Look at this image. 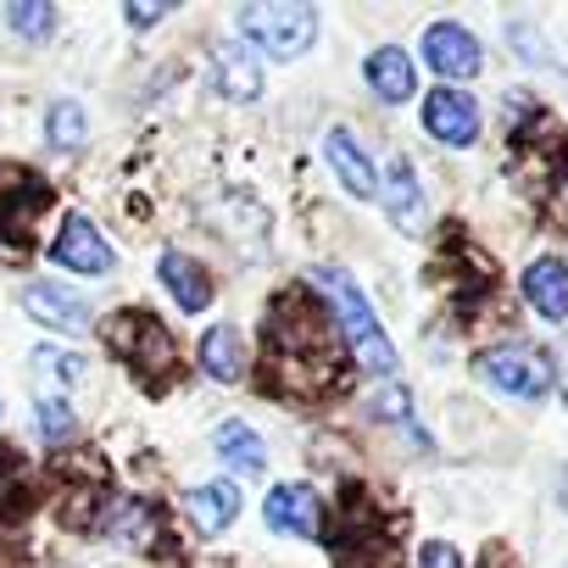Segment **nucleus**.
<instances>
[{"label": "nucleus", "instance_id": "obj_1", "mask_svg": "<svg viewBox=\"0 0 568 568\" xmlns=\"http://www.w3.org/2000/svg\"><path fill=\"white\" fill-rule=\"evenodd\" d=\"M313 284L324 291V302H329V313H335V324H341V335H346L357 368L374 374V379L396 374V346H390V335L379 329L368 296L357 291V278H352L346 267H313Z\"/></svg>", "mask_w": 568, "mask_h": 568}, {"label": "nucleus", "instance_id": "obj_2", "mask_svg": "<svg viewBox=\"0 0 568 568\" xmlns=\"http://www.w3.org/2000/svg\"><path fill=\"white\" fill-rule=\"evenodd\" d=\"M240 34L256 57L296 62L318 40V12L302 0H251V7H240Z\"/></svg>", "mask_w": 568, "mask_h": 568}, {"label": "nucleus", "instance_id": "obj_3", "mask_svg": "<svg viewBox=\"0 0 568 568\" xmlns=\"http://www.w3.org/2000/svg\"><path fill=\"white\" fill-rule=\"evenodd\" d=\"M479 379L513 402H540L551 385H557V368L540 346H501V352H485L479 357Z\"/></svg>", "mask_w": 568, "mask_h": 568}, {"label": "nucleus", "instance_id": "obj_4", "mask_svg": "<svg viewBox=\"0 0 568 568\" xmlns=\"http://www.w3.org/2000/svg\"><path fill=\"white\" fill-rule=\"evenodd\" d=\"M424 129L440 140V145H452V151H463V145H474L479 140V106H474V95H463V90H429V101H424Z\"/></svg>", "mask_w": 568, "mask_h": 568}, {"label": "nucleus", "instance_id": "obj_5", "mask_svg": "<svg viewBox=\"0 0 568 568\" xmlns=\"http://www.w3.org/2000/svg\"><path fill=\"white\" fill-rule=\"evenodd\" d=\"M424 62L440 73V79H474L485 68V51L479 40L463 29V23H429L424 34Z\"/></svg>", "mask_w": 568, "mask_h": 568}, {"label": "nucleus", "instance_id": "obj_6", "mask_svg": "<svg viewBox=\"0 0 568 568\" xmlns=\"http://www.w3.org/2000/svg\"><path fill=\"white\" fill-rule=\"evenodd\" d=\"M23 313L45 329H62V335H84L90 329V302L73 296L68 284H29L23 291Z\"/></svg>", "mask_w": 568, "mask_h": 568}, {"label": "nucleus", "instance_id": "obj_7", "mask_svg": "<svg viewBox=\"0 0 568 568\" xmlns=\"http://www.w3.org/2000/svg\"><path fill=\"white\" fill-rule=\"evenodd\" d=\"M62 267H73V273H90V278H106L112 273V245H106V234L90 223V217H68L62 223V240H57V251H51Z\"/></svg>", "mask_w": 568, "mask_h": 568}, {"label": "nucleus", "instance_id": "obj_8", "mask_svg": "<svg viewBox=\"0 0 568 568\" xmlns=\"http://www.w3.org/2000/svg\"><path fill=\"white\" fill-rule=\"evenodd\" d=\"M324 156H329V168H335V179H341V190L346 195H357V201H374L379 195V173H374V156L346 134V129H329V140H324Z\"/></svg>", "mask_w": 568, "mask_h": 568}, {"label": "nucleus", "instance_id": "obj_9", "mask_svg": "<svg viewBox=\"0 0 568 568\" xmlns=\"http://www.w3.org/2000/svg\"><path fill=\"white\" fill-rule=\"evenodd\" d=\"M212 84L223 101H256L262 95V57L251 45H217L212 51Z\"/></svg>", "mask_w": 568, "mask_h": 568}, {"label": "nucleus", "instance_id": "obj_10", "mask_svg": "<svg viewBox=\"0 0 568 568\" xmlns=\"http://www.w3.org/2000/svg\"><path fill=\"white\" fill-rule=\"evenodd\" d=\"M524 296H529V307H535L546 324H562V318H568V267H562L557 256H535V262L524 267Z\"/></svg>", "mask_w": 568, "mask_h": 568}, {"label": "nucleus", "instance_id": "obj_11", "mask_svg": "<svg viewBox=\"0 0 568 568\" xmlns=\"http://www.w3.org/2000/svg\"><path fill=\"white\" fill-rule=\"evenodd\" d=\"M262 518H267V529H278V535H318V496L307 490V485H278L273 496H267V507H262Z\"/></svg>", "mask_w": 568, "mask_h": 568}, {"label": "nucleus", "instance_id": "obj_12", "mask_svg": "<svg viewBox=\"0 0 568 568\" xmlns=\"http://www.w3.org/2000/svg\"><path fill=\"white\" fill-rule=\"evenodd\" d=\"M379 201H385V212H390L396 229H424V184H418V173H413L407 156H396L390 173L379 179Z\"/></svg>", "mask_w": 568, "mask_h": 568}, {"label": "nucleus", "instance_id": "obj_13", "mask_svg": "<svg viewBox=\"0 0 568 568\" xmlns=\"http://www.w3.org/2000/svg\"><path fill=\"white\" fill-rule=\"evenodd\" d=\"M162 284H168V296L179 302V313H206V302H212L206 267H195V262L179 256V251H162Z\"/></svg>", "mask_w": 568, "mask_h": 568}, {"label": "nucleus", "instance_id": "obj_14", "mask_svg": "<svg viewBox=\"0 0 568 568\" xmlns=\"http://www.w3.org/2000/svg\"><path fill=\"white\" fill-rule=\"evenodd\" d=\"M368 84H374L379 101H413V90H418L413 57H407L402 45H379V51L368 57Z\"/></svg>", "mask_w": 568, "mask_h": 568}, {"label": "nucleus", "instance_id": "obj_15", "mask_svg": "<svg viewBox=\"0 0 568 568\" xmlns=\"http://www.w3.org/2000/svg\"><path fill=\"white\" fill-rule=\"evenodd\" d=\"M201 374L223 379V385H234L245 374V335L234 324H217V329L201 335Z\"/></svg>", "mask_w": 568, "mask_h": 568}, {"label": "nucleus", "instance_id": "obj_16", "mask_svg": "<svg viewBox=\"0 0 568 568\" xmlns=\"http://www.w3.org/2000/svg\"><path fill=\"white\" fill-rule=\"evenodd\" d=\"M190 518L201 535H223L234 518H240V490L229 479H212V485H195L190 490Z\"/></svg>", "mask_w": 568, "mask_h": 568}, {"label": "nucleus", "instance_id": "obj_17", "mask_svg": "<svg viewBox=\"0 0 568 568\" xmlns=\"http://www.w3.org/2000/svg\"><path fill=\"white\" fill-rule=\"evenodd\" d=\"M217 446V457L234 468V474H262L267 468V446H262V435L251 429V424H240V418H229V424H217V435H212Z\"/></svg>", "mask_w": 568, "mask_h": 568}, {"label": "nucleus", "instance_id": "obj_18", "mask_svg": "<svg viewBox=\"0 0 568 568\" xmlns=\"http://www.w3.org/2000/svg\"><path fill=\"white\" fill-rule=\"evenodd\" d=\"M34 374H40L45 385L79 390V385L90 379V363H84L79 352H68V346H40V352H34Z\"/></svg>", "mask_w": 568, "mask_h": 568}, {"label": "nucleus", "instance_id": "obj_19", "mask_svg": "<svg viewBox=\"0 0 568 568\" xmlns=\"http://www.w3.org/2000/svg\"><path fill=\"white\" fill-rule=\"evenodd\" d=\"M45 134H51V151H79L84 145V134H90V123H84V106L79 101H57L51 106V118H45Z\"/></svg>", "mask_w": 568, "mask_h": 568}, {"label": "nucleus", "instance_id": "obj_20", "mask_svg": "<svg viewBox=\"0 0 568 568\" xmlns=\"http://www.w3.org/2000/svg\"><path fill=\"white\" fill-rule=\"evenodd\" d=\"M7 23L23 34V40H45L57 29V12L45 7V0H18V7H7Z\"/></svg>", "mask_w": 568, "mask_h": 568}, {"label": "nucleus", "instance_id": "obj_21", "mask_svg": "<svg viewBox=\"0 0 568 568\" xmlns=\"http://www.w3.org/2000/svg\"><path fill=\"white\" fill-rule=\"evenodd\" d=\"M34 429H40L45 440H62V435L73 429V413H68V396H57V390H45V396H40V407H34Z\"/></svg>", "mask_w": 568, "mask_h": 568}, {"label": "nucleus", "instance_id": "obj_22", "mask_svg": "<svg viewBox=\"0 0 568 568\" xmlns=\"http://www.w3.org/2000/svg\"><path fill=\"white\" fill-rule=\"evenodd\" d=\"M418 568H463V557H457V546L429 540V546H424V557H418Z\"/></svg>", "mask_w": 568, "mask_h": 568}, {"label": "nucleus", "instance_id": "obj_23", "mask_svg": "<svg viewBox=\"0 0 568 568\" xmlns=\"http://www.w3.org/2000/svg\"><path fill=\"white\" fill-rule=\"evenodd\" d=\"M513 40H518V57H524V62H546V51H540V34H529V29L518 23V29H513Z\"/></svg>", "mask_w": 568, "mask_h": 568}, {"label": "nucleus", "instance_id": "obj_24", "mask_svg": "<svg viewBox=\"0 0 568 568\" xmlns=\"http://www.w3.org/2000/svg\"><path fill=\"white\" fill-rule=\"evenodd\" d=\"M123 18H129L134 29H151V23H162V18H168V7H129Z\"/></svg>", "mask_w": 568, "mask_h": 568}, {"label": "nucleus", "instance_id": "obj_25", "mask_svg": "<svg viewBox=\"0 0 568 568\" xmlns=\"http://www.w3.org/2000/svg\"><path fill=\"white\" fill-rule=\"evenodd\" d=\"M562 507H568V474H562Z\"/></svg>", "mask_w": 568, "mask_h": 568}, {"label": "nucleus", "instance_id": "obj_26", "mask_svg": "<svg viewBox=\"0 0 568 568\" xmlns=\"http://www.w3.org/2000/svg\"><path fill=\"white\" fill-rule=\"evenodd\" d=\"M562 396H568V374H562Z\"/></svg>", "mask_w": 568, "mask_h": 568}]
</instances>
